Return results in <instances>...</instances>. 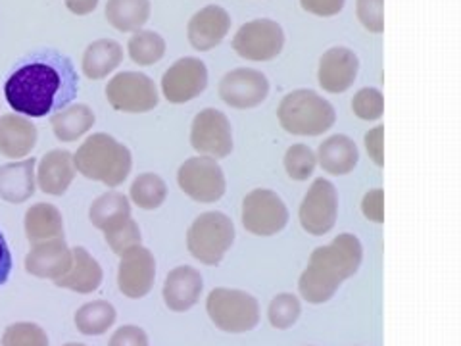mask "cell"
I'll return each instance as SVG.
<instances>
[{"mask_svg": "<svg viewBox=\"0 0 461 346\" xmlns=\"http://www.w3.org/2000/svg\"><path fill=\"white\" fill-rule=\"evenodd\" d=\"M79 89L76 68L68 56L42 50L27 56L5 83L10 108L25 118H45L69 106Z\"/></svg>", "mask_w": 461, "mask_h": 346, "instance_id": "6da1fadb", "label": "cell"}, {"mask_svg": "<svg viewBox=\"0 0 461 346\" xmlns=\"http://www.w3.org/2000/svg\"><path fill=\"white\" fill-rule=\"evenodd\" d=\"M364 247L352 233H342L327 247L315 249L308 268L302 271L298 291L310 305H323L339 291V287L352 278L362 266Z\"/></svg>", "mask_w": 461, "mask_h": 346, "instance_id": "7a4b0ae2", "label": "cell"}, {"mask_svg": "<svg viewBox=\"0 0 461 346\" xmlns=\"http://www.w3.org/2000/svg\"><path fill=\"white\" fill-rule=\"evenodd\" d=\"M76 169L86 179L106 187L122 185L131 173L133 158L125 144L108 133H93L74 154Z\"/></svg>", "mask_w": 461, "mask_h": 346, "instance_id": "3957f363", "label": "cell"}, {"mask_svg": "<svg viewBox=\"0 0 461 346\" xmlns=\"http://www.w3.org/2000/svg\"><path fill=\"white\" fill-rule=\"evenodd\" d=\"M285 132L302 137H317L335 125L337 112L333 105L312 89L288 93L277 110Z\"/></svg>", "mask_w": 461, "mask_h": 346, "instance_id": "277c9868", "label": "cell"}, {"mask_svg": "<svg viewBox=\"0 0 461 346\" xmlns=\"http://www.w3.org/2000/svg\"><path fill=\"white\" fill-rule=\"evenodd\" d=\"M235 242V223L223 212H204L189 227L186 249L206 266H218Z\"/></svg>", "mask_w": 461, "mask_h": 346, "instance_id": "5b68a950", "label": "cell"}, {"mask_svg": "<svg viewBox=\"0 0 461 346\" xmlns=\"http://www.w3.org/2000/svg\"><path fill=\"white\" fill-rule=\"evenodd\" d=\"M210 320L227 333H247L259 322L258 300L239 288H213L206 298Z\"/></svg>", "mask_w": 461, "mask_h": 346, "instance_id": "8992f818", "label": "cell"}, {"mask_svg": "<svg viewBox=\"0 0 461 346\" xmlns=\"http://www.w3.org/2000/svg\"><path fill=\"white\" fill-rule=\"evenodd\" d=\"M106 98L113 110L127 114H144L160 103L156 83L140 71H122L106 85Z\"/></svg>", "mask_w": 461, "mask_h": 346, "instance_id": "52a82bcc", "label": "cell"}, {"mask_svg": "<svg viewBox=\"0 0 461 346\" xmlns=\"http://www.w3.org/2000/svg\"><path fill=\"white\" fill-rule=\"evenodd\" d=\"M181 191L196 202H215L225 195L227 181L215 158L194 156L183 162L177 171Z\"/></svg>", "mask_w": 461, "mask_h": 346, "instance_id": "ba28073f", "label": "cell"}, {"mask_svg": "<svg viewBox=\"0 0 461 346\" xmlns=\"http://www.w3.org/2000/svg\"><path fill=\"white\" fill-rule=\"evenodd\" d=\"M288 223V208L283 198L269 189H254L242 200V225L252 235L269 237Z\"/></svg>", "mask_w": 461, "mask_h": 346, "instance_id": "9c48e42d", "label": "cell"}, {"mask_svg": "<svg viewBox=\"0 0 461 346\" xmlns=\"http://www.w3.org/2000/svg\"><path fill=\"white\" fill-rule=\"evenodd\" d=\"M285 47L283 27L273 20H252L240 25L233 39V49L240 58L252 62H267L277 58Z\"/></svg>", "mask_w": 461, "mask_h": 346, "instance_id": "30bf717a", "label": "cell"}, {"mask_svg": "<svg viewBox=\"0 0 461 346\" xmlns=\"http://www.w3.org/2000/svg\"><path fill=\"white\" fill-rule=\"evenodd\" d=\"M339 195L329 179H315L300 205V223L310 235H325L337 223Z\"/></svg>", "mask_w": 461, "mask_h": 346, "instance_id": "8fae6325", "label": "cell"}, {"mask_svg": "<svg viewBox=\"0 0 461 346\" xmlns=\"http://www.w3.org/2000/svg\"><path fill=\"white\" fill-rule=\"evenodd\" d=\"M191 144L196 152L210 158H225L233 150V127L227 115L206 108L194 115L191 125Z\"/></svg>", "mask_w": 461, "mask_h": 346, "instance_id": "7c38bea8", "label": "cell"}, {"mask_svg": "<svg viewBox=\"0 0 461 346\" xmlns=\"http://www.w3.org/2000/svg\"><path fill=\"white\" fill-rule=\"evenodd\" d=\"M208 85L206 64L194 56L177 60L162 77V93L173 105H183L196 98Z\"/></svg>", "mask_w": 461, "mask_h": 346, "instance_id": "4fadbf2b", "label": "cell"}, {"mask_svg": "<svg viewBox=\"0 0 461 346\" xmlns=\"http://www.w3.org/2000/svg\"><path fill=\"white\" fill-rule=\"evenodd\" d=\"M269 95V81L262 71L239 68L229 71L220 81V96L225 105L247 110L262 105Z\"/></svg>", "mask_w": 461, "mask_h": 346, "instance_id": "5bb4252c", "label": "cell"}, {"mask_svg": "<svg viewBox=\"0 0 461 346\" xmlns=\"http://www.w3.org/2000/svg\"><path fill=\"white\" fill-rule=\"evenodd\" d=\"M156 279V260L154 254L142 244L122 254L118 268V287L127 298L147 296Z\"/></svg>", "mask_w": 461, "mask_h": 346, "instance_id": "9a60e30c", "label": "cell"}, {"mask_svg": "<svg viewBox=\"0 0 461 346\" xmlns=\"http://www.w3.org/2000/svg\"><path fill=\"white\" fill-rule=\"evenodd\" d=\"M359 71V60L354 50L346 47L329 49L320 60L317 81L327 93H344L354 85Z\"/></svg>", "mask_w": 461, "mask_h": 346, "instance_id": "2e32d148", "label": "cell"}, {"mask_svg": "<svg viewBox=\"0 0 461 346\" xmlns=\"http://www.w3.org/2000/svg\"><path fill=\"white\" fill-rule=\"evenodd\" d=\"M71 266V249L64 237L37 242L25 256V271L39 279L62 278Z\"/></svg>", "mask_w": 461, "mask_h": 346, "instance_id": "e0dca14e", "label": "cell"}, {"mask_svg": "<svg viewBox=\"0 0 461 346\" xmlns=\"http://www.w3.org/2000/svg\"><path fill=\"white\" fill-rule=\"evenodd\" d=\"M229 29H230L229 12L221 6L212 5L194 14L189 22V27H186V35H189V42L196 50L206 52L220 45V42L227 37Z\"/></svg>", "mask_w": 461, "mask_h": 346, "instance_id": "ac0fdd59", "label": "cell"}, {"mask_svg": "<svg viewBox=\"0 0 461 346\" xmlns=\"http://www.w3.org/2000/svg\"><path fill=\"white\" fill-rule=\"evenodd\" d=\"M76 173L77 169L74 164V154L62 149H54L39 160V166L35 169V179L42 193L62 196L69 189Z\"/></svg>", "mask_w": 461, "mask_h": 346, "instance_id": "d6986e66", "label": "cell"}, {"mask_svg": "<svg viewBox=\"0 0 461 346\" xmlns=\"http://www.w3.org/2000/svg\"><path fill=\"white\" fill-rule=\"evenodd\" d=\"M204 288L200 271L191 266H179L171 269L164 283V302L173 312L191 310Z\"/></svg>", "mask_w": 461, "mask_h": 346, "instance_id": "ffe728a7", "label": "cell"}, {"mask_svg": "<svg viewBox=\"0 0 461 346\" xmlns=\"http://www.w3.org/2000/svg\"><path fill=\"white\" fill-rule=\"evenodd\" d=\"M37 144L35 123L20 114L0 115V154L6 158H25Z\"/></svg>", "mask_w": 461, "mask_h": 346, "instance_id": "44dd1931", "label": "cell"}, {"mask_svg": "<svg viewBox=\"0 0 461 346\" xmlns=\"http://www.w3.org/2000/svg\"><path fill=\"white\" fill-rule=\"evenodd\" d=\"M104 271L96 260L86 252L83 247L71 249V266L62 278H58L56 287L69 288V291L79 295L95 293L103 285Z\"/></svg>", "mask_w": 461, "mask_h": 346, "instance_id": "7402d4cb", "label": "cell"}, {"mask_svg": "<svg viewBox=\"0 0 461 346\" xmlns=\"http://www.w3.org/2000/svg\"><path fill=\"white\" fill-rule=\"evenodd\" d=\"M35 168V158L0 166V198L12 202V205H20V202L32 198L37 189Z\"/></svg>", "mask_w": 461, "mask_h": 346, "instance_id": "603a6c76", "label": "cell"}, {"mask_svg": "<svg viewBox=\"0 0 461 346\" xmlns=\"http://www.w3.org/2000/svg\"><path fill=\"white\" fill-rule=\"evenodd\" d=\"M315 158L330 176H346L357 166L359 152L350 137L333 135L320 144Z\"/></svg>", "mask_w": 461, "mask_h": 346, "instance_id": "cb8c5ba5", "label": "cell"}, {"mask_svg": "<svg viewBox=\"0 0 461 346\" xmlns=\"http://www.w3.org/2000/svg\"><path fill=\"white\" fill-rule=\"evenodd\" d=\"M25 235L32 244L64 237L62 212L49 202H37L25 212Z\"/></svg>", "mask_w": 461, "mask_h": 346, "instance_id": "d4e9b609", "label": "cell"}, {"mask_svg": "<svg viewBox=\"0 0 461 346\" xmlns=\"http://www.w3.org/2000/svg\"><path fill=\"white\" fill-rule=\"evenodd\" d=\"M123 60V49L113 39H98L86 47L81 68L89 79H104Z\"/></svg>", "mask_w": 461, "mask_h": 346, "instance_id": "484cf974", "label": "cell"}, {"mask_svg": "<svg viewBox=\"0 0 461 346\" xmlns=\"http://www.w3.org/2000/svg\"><path fill=\"white\" fill-rule=\"evenodd\" d=\"M96 118L95 112L86 105H74L58 110L50 115V125L54 135L62 142H71L91 132Z\"/></svg>", "mask_w": 461, "mask_h": 346, "instance_id": "4316f807", "label": "cell"}, {"mask_svg": "<svg viewBox=\"0 0 461 346\" xmlns=\"http://www.w3.org/2000/svg\"><path fill=\"white\" fill-rule=\"evenodd\" d=\"M150 18V0H108L106 20L118 32H139Z\"/></svg>", "mask_w": 461, "mask_h": 346, "instance_id": "83f0119b", "label": "cell"}, {"mask_svg": "<svg viewBox=\"0 0 461 346\" xmlns=\"http://www.w3.org/2000/svg\"><path fill=\"white\" fill-rule=\"evenodd\" d=\"M129 215H131L129 198L118 191H108L104 195H100L93 200V205L89 208V220L100 231H106L113 223L129 218Z\"/></svg>", "mask_w": 461, "mask_h": 346, "instance_id": "f1b7e54d", "label": "cell"}, {"mask_svg": "<svg viewBox=\"0 0 461 346\" xmlns=\"http://www.w3.org/2000/svg\"><path fill=\"white\" fill-rule=\"evenodd\" d=\"M115 308L110 305L108 300H93L83 305L76 312V327L81 331L83 335H104L106 331L115 323Z\"/></svg>", "mask_w": 461, "mask_h": 346, "instance_id": "f546056e", "label": "cell"}, {"mask_svg": "<svg viewBox=\"0 0 461 346\" xmlns=\"http://www.w3.org/2000/svg\"><path fill=\"white\" fill-rule=\"evenodd\" d=\"M127 50L131 60L139 66H152L160 62L166 54V41L160 33L139 29L127 42Z\"/></svg>", "mask_w": 461, "mask_h": 346, "instance_id": "4dcf8cb0", "label": "cell"}, {"mask_svg": "<svg viewBox=\"0 0 461 346\" xmlns=\"http://www.w3.org/2000/svg\"><path fill=\"white\" fill-rule=\"evenodd\" d=\"M131 200L142 210H156L164 205L167 196L166 181L156 173H140L129 189Z\"/></svg>", "mask_w": 461, "mask_h": 346, "instance_id": "1f68e13d", "label": "cell"}, {"mask_svg": "<svg viewBox=\"0 0 461 346\" xmlns=\"http://www.w3.org/2000/svg\"><path fill=\"white\" fill-rule=\"evenodd\" d=\"M104 239L108 242V247L112 249L113 254H125L127 250H131L135 247H139L142 237H140V229L139 223L129 215V218L113 223L112 227H108L104 231Z\"/></svg>", "mask_w": 461, "mask_h": 346, "instance_id": "d6a6232c", "label": "cell"}, {"mask_svg": "<svg viewBox=\"0 0 461 346\" xmlns=\"http://www.w3.org/2000/svg\"><path fill=\"white\" fill-rule=\"evenodd\" d=\"M3 346H50L47 331L32 322H18L5 329Z\"/></svg>", "mask_w": 461, "mask_h": 346, "instance_id": "836d02e7", "label": "cell"}, {"mask_svg": "<svg viewBox=\"0 0 461 346\" xmlns=\"http://www.w3.org/2000/svg\"><path fill=\"white\" fill-rule=\"evenodd\" d=\"M300 312H302L300 300L291 293H283L269 302L267 317H269V323L276 329H288L296 323Z\"/></svg>", "mask_w": 461, "mask_h": 346, "instance_id": "e575fe53", "label": "cell"}, {"mask_svg": "<svg viewBox=\"0 0 461 346\" xmlns=\"http://www.w3.org/2000/svg\"><path fill=\"white\" fill-rule=\"evenodd\" d=\"M317 164L315 152L306 144H293L285 154V169L294 181H306Z\"/></svg>", "mask_w": 461, "mask_h": 346, "instance_id": "d590c367", "label": "cell"}, {"mask_svg": "<svg viewBox=\"0 0 461 346\" xmlns=\"http://www.w3.org/2000/svg\"><path fill=\"white\" fill-rule=\"evenodd\" d=\"M352 110L359 120H379L384 110L383 93L379 89H373V86H364V89H359L352 98Z\"/></svg>", "mask_w": 461, "mask_h": 346, "instance_id": "8d00e7d4", "label": "cell"}, {"mask_svg": "<svg viewBox=\"0 0 461 346\" xmlns=\"http://www.w3.org/2000/svg\"><path fill=\"white\" fill-rule=\"evenodd\" d=\"M357 20L371 33H383L384 29V14L383 0H356Z\"/></svg>", "mask_w": 461, "mask_h": 346, "instance_id": "74e56055", "label": "cell"}, {"mask_svg": "<svg viewBox=\"0 0 461 346\" xmlns=\"http://www.w3.org/2000/svg\"><path fill=\"white\" fill-rule=\"evenodd\" d=\"M108 346H149V337L137 325H123L115 329Z\"/></svg>", "mask_w": 461, "mask_h": 346, "instance_id": "f35d334b", "label": "cell"}, {"mask_svg": "<svg viewBox=\"0 0 461 346\" xmlns=\"http://www.w3.org/2000/svg\"><path fill=\"white\" fill-rule=\"evenodd\" d=\"M362 212L367 220H371L375 223L384 222V193H383V189H373L364 196Z\"/></svg>", "mask_w": 461, "mask_h": 346, "instance_id": "ab89813d", "label": "cell"}, {"mask_svg": "<svg viewBox=\"0 0 461 346\" xmlns=\"http://www.w3.org/2000/svg\"><path fill=\"white\" fill-rule=\"evenodd\" d=\"M300 5L310 14L321 18L337 16V14L344 8V0H300Z\"/></svg>", "mask_w": 461, "mask_h": 346, "instance_id": "60d3db41", "label": "cell"}, {"mask_svg": "<svg viewBox=\"0 0 461 346\" xmlns=\"http://www.w3.org/2000/svg\"><path fill=\"white\" fill-rule=\"evenodd\" d=\"M383 132L384 127L377 125L373 127L371 132H367L366 135V149L369 152V156L373 158V162L377 166L384 164V158H383Z\"/></svg>", "mask_w": 461, "mask_h": 346, "instance_id": "b9f144b4", "label": "cell"}, {"mask_svg": "<svg viewBox=\"0 0 461 346\" xmlns=\"http://www.w3.org/2000/svg\"><path fill=\"white\" fill-rule=\"evenodd\" d=\"M10 271H12V254L3 231H0V285H5L8 281Z\"/></svg>", "mask_w": 461, "mask_h": 346, "instance_id": "7bdbcfd3", "label": "cell"}, {"mask_svg": "<svg viewBox=\"0 0 461 346\" xmlns=\"http://www.w3.org/2000/svg\"><path fill=\"white\" fill-rule=\"evenodd\" d=\"M64 3L68 10L77 14V16H86V14L95 12L98 6V0H64Z\"/></svg>", "mask_w": 461, "mask_h": 346, "instance_id": "ee69618b", "label": "cell"}, {"mask_svg": "<svg viewBox=\"0 0 461 346\" xmlns=\"http://www.w3.org/2000/svg\"><path fill=\"white\" fill-rule=\"evenodd\" d=\"M64 346H85V344H79V342H68V344H64Z\"/></svg>", "mask_w": 461, "mask_h": 346, "instance_id": "f6af8a7d", "label": "cell"}]
</instances>
